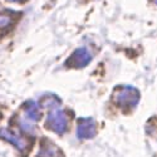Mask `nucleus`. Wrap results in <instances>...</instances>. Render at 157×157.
Wrapping results in <instances>:
<instances>
[{"label":"nucleus","instance_id":"nucleus-1","mask_svg":"<svg viewBox=\"0 0 157 157\" xmlns=\"http://www.w3.org/2000/svg\"><path fill=\"white\" fill-rule=\"evenodd\" d=\"M113 102L123 112H131L140 102V92L132 86H118L113 90Z\"/></svg>","mask_w":157,"mask_h":157},{"label":"nucleus","instance_id":"nucleus-2","mask_svg":"<svg viewBox=\"0 0 157 157\" xmlns=\"http://www.w3.org/2000/svg\"><path fill=\"white\" fill-rule=\"evenodd\" d=\"M47 127L58 135L64 133L68 128V118L65 113L58 108L52 109L47 118Z\"/></svg>","mask_w":157,"mask_h":157},{"label":"nucleus","instance_id":"nucleus-3","mask_svg":"<svg viewBox=\"0 0 157 157\" xmlns=\"http://www.w3.org/2000/svg\"><path fill=\"white\" fill-rule=\"evenodd\" d=\"M97 133L96 121L93 118H81L77 126V136L83 140L94 137Z\"/></svg>","mask_w":157,"mask_h":157},{"label":"nucleus","instance_id":"nucleus-4","mask_svg":"<svg viewBox=\"0 0 157 157\" xmlns=\"http://www.w3.org/2000/svg\"><path fill=\"white\" fill-rule=\"evenodd\" d=\"M90 59H92V56H90L89 52L84 48H79L69 57V59L67 60V65L73 68H82L86 67L90 62Z\"/></svg>","mask_w":157,"mask_h":157},{"label":"nucleus","instance_id":"nucleus-5","mask_svg":"<svg viewBox=\"0 0 157 157\" xmlns=\"http://www.w3.org/2000/svg\"><path fill=\"white\" fill-rule=\"evenodd\" d=\"M38 157H64L62 151L53 143H43L40 147V151L38 153Z\"/></svg>","mask_w":157,"mask_h":157},{"label":"nucleus","instance_id":"nucleus-6","mask_svg":"<svg viewBox=\"0 0 157 157\" xmlns=\"http://www.w3.org/2000/svg\"><path fill=\"white\" fill-rule=\"evenodd\" d=\"M27 114H28L29 118L33 120V121H38L39 118H40V113H39V109L36 107V104L33 103V102L27 107Z\"/></svg>","mask_w":157,"mask_h":157},{"label":"nucleus","instance_id":"nucleus-7","mask_svg":"<svg viewBox=\"0 0 157 157\" xmlns=\"http://www.w3.org/2000/svg\"><path fill=\"white\" fill-rule=\"evenodd\" d=\"M152 2H153L155 4H157V0H152Z\"/></svg>","mask_w":157,"mask_h":157}]
</instances>
